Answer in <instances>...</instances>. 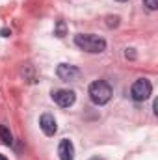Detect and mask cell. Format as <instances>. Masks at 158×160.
<instances>
[{"mask_svg": "<svg viewBox=\"0 0 158 160\" xmlns=\"http://www.w3.org/2000/svg\"><path fill=\"white\" fill-rule=\"evenodd\" d=\"M151 93H153V86H151V82L147 78H138L132 84V88H130V97H132L136 102L147 101V99L151 97Z\"/></svg>", "mask_w": 158, "mask_h": 160, "instance_id": "3957f363", "label": "cell"}, {"mask_svg": "<svg viewBox=\"0 0 158 160\" xmlns=\"http://www.w3.org/2000/svg\"><path fill=\"white\" fill-rule=\"evenodd\" d=\"M75 45L80 50L89 52V54H101L106 50V39L101 36H95V34H77Z\"/></svg>", "mask_w": 158, "mask_h": 160, "instance_id": "6da1fadb", "label": "cell"}, {"mask_svg": "<svg viewBox=\"0 0 158 160\" xmlns=\"http://www.w3.org/2000/svg\"><path fill=\"white\" fill-rule=\"evenodd\" d=\"M106 26L108 28H116V26H119V17H106Z\"/></svg>", "mask_w": 158, "mask_h": 160, "instance_id": "30bf717a", "label": "cell"}, {"mask_svg": "<svg viewBox=\"0 0 158 160\" xmlns=\"http://www.w3.org/2000/svg\"><path fill=\"white\" fill-rule=\"evenodd\" d=\"M0 160H7V158H6V157H4V155H0Z\"/></svg>", "mask_w": 158, "mask_h": 160, "instance_id": "9a60e30c", "label": "cell"}, {"mask_svg": "<svg viewBox=\"0 0 158 160\" xmlns=\"http://www.w3.org/2000/svg\"><path fill=\"white\" fill-rule=\"evenodd\" d=\"M65 34H67V26H65V22L63 21H58L56 22V28H54V36L56 38H65Z\"/></svg>", "mask_w": 158, "mask_h": 160, "instance_id": "9c48e42d", "label": "cell"}, {"mask_svg": "<svg viewBox=\"0 0 158 160\" xmlns=\"http://www.w3.org/2000/svg\"><path fill=\"white\" fill-rule=\"evenodd\" d=\"M143 4L151 9V11H155V9H158V0H143Z\"/></svg>", "mask_w": 158, "mask_h": 160, "instance_id": "8fae6325", "label": "cell"}, {"mask_svg": "<svg viewBox=\"0 0 158 160\" xmlns=\"http://www.w3.org/2000/svg\"><path fill=\"white\" fill-rule=\"evenodd\" d=\"M0 140L6 145H11L13 143V136H11V132H9V128L6 125H0Z\"/></svg>", "mask_w": 158, "mask_h": 160, "instance_id": "ba28073f", "label": "cell"}, {"mask_svg": "<svg viewBox=\"0 0 158 160\" xmlns=\"http://www.w3.org/2000/svg\"><path fill=\"white\" fill-rule=\"evenodd\" d=\"M0 36H2V38H7V36H11V30H7V28H2V30H0Z\"/></svg>", "mask_w": 158, "mask_h": 160, "instance_id": "4fadbf2b", "label": "cell"}, {"mask_svg": "<svg viewBox=\"0 0 158 160\" xmlns=\"http://www.w3.org/2000/svg\"><path fill=\"white\" fill-rule=\"evenodd\" d=\"M58 157L60 160H75V145L71 140H62L58 145Z\"/></svg>", "mask_w": 158, "mask_h": 160, "instance_id": "52a82bcc", "label": "cell"}, {"mask_svg": "<svg viewBox=\"0 0 158 160\" xmlns=\"http://www.w3.org/2000/svg\"><path fill=\"white\" fill-rule=\"evenodd\" d=\"M91 160H104V158H99V157H93Z\"/></svg>", "mask_w": 158, "mask_h": 160, "instance_id": "5bb4252c", "label": "cell"}, {"mask_svg": "<svg viewBox=\"0 0 158 160\" xmlns=\"http://www.w3.org/2000/svg\"><path fill=\"white\" fill-rule=\"evenodd\" d=\"M39 128L43 130L45 136H54L56 130H58V125H56V119L52 114H43L39 118Z\"/></svg>", "mask_w": 158, "mask_h": 160, "instance_id": "8992f818", "label": "cell"}, {"mask_svg": "<svg viewBox=\"0 0 158 160\" xmlns=\"http://www.w3.org/2000/svg\"><path fill=\"white\" fill-rule=\"evenodd\" d=\"M125 58H128V60H136V52H134V48H126V50H125Z\"/></svg>", "mask_w": 158, "mask_h": 160, "instance_id": "7c38bea8", "label": "cell"}, {"mask_svg": "<svg viewBox=\"0 0 158 160\" xmlns=\"http://www.w3.org/2000/svg\"><path fill=\"white\" fill-rule=\"evenodd\" d=\"M56 75L58 78L63 80V82H69V80H77L80 77V69L75 65H69V63H60L58 69H56Z\"/></svg>", "mask_w": 158, "mask_h": 160, "instance_id": "5b68a950", "label": "cell"}, {"mask_svg": "<svg viewBox=\"0 0 158 160\" xmlns=\"http://www.w3.org/2000/svg\"><path fill=\"white\" fill-rule=\"evenodd\" d=\"M117 2H126V0H117Z\"/></svg>", "mask_w": 158, "mask_h": 160, "instance_id": "2e32d148", "label": "cell"}, {"mask_svg": "<svg viewBox=\"0 0 158 160\" xmlns=\"http://www.w3.org/2000/svg\"><path fill=\"white\" fill-rule=\"evenodd\" d=\"M52 99H54V102H56L58 106H62V108H69V106L75 104V101H77V93H75L73 89H58V91L52 93Z\"/></svg>", "mask_w": 158, "mask_h": 160, "instance_id": "277c9868", "label": "cell"}, {"mask_svg": "<svg viewBox=\"0 0 158 160\" xmlns=\"http://www.w3.org/2000/svg\"><path fill=\"white\" fill-rule=\"evenodd\" d=\"M87 95H89V99H91L93 104H97V106H104L106 102H110L114 91H112V86H110L106 80H95V82L89 84V88H87Z\"/></svg>", "mask_w": 158, "mask_h": 160, "instance_id": "7a4b0ae2", "label": "cell"}]
</instances>
